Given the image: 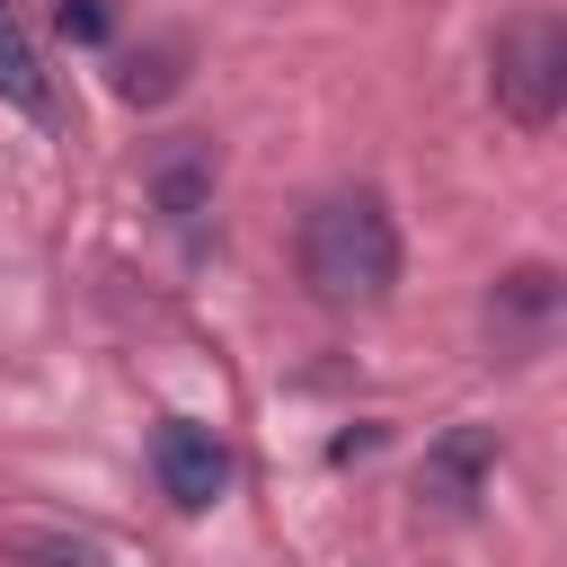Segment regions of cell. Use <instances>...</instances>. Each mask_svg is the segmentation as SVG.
Here are the masks:
<instances>
[{"instance_id":"6da1fadb","label":"cell","mask_w":567,"mask_h":567,"mask_svg":"<svg viewBox=\"0 0 567 567\" xmlns=\"http://www.w3.org/2000/svg\"><path fill=\"white\" fill-rule=\"evenodd\" d=\"M301 284L337 310L381 301L399 284V221L372 186H337L301 213Z\"/></svg>"},{"instance_id":"7a4b0ae2","label":"cell","mask_w":567,"mask_h":567,"mask_svg":"<svg viewBox=\"0 0 567 567\" xmlns=\"http://www.w3.org/2000/svg\"><path fill=\"white\" fill-rule=\"evenodd\" d=\"M496 106L532 133L567 106V27L549 9H523L496 27Z\"/></svg>"},{"instance_id":"3957f363","label":"cell","mask_w":567,"mask_h":567,"mask_svg":"<svg viewBox=\"0 0 567 567\" xmlns=\"http://www.w3.org/2000/svg\"><path fill=\"white\" fill-rule=\"evenodd\" d=\"M487 478H496V434H487V425H452V434H434L425 461H416V496H425L434 514H470V505L487 496Z\"/></svg>"},{"instance_id":"277c9868","label":"cell","mask_w":567,"mask_h":567,"mask_svg":"<svg viewBox=\"0 0 567 567\" xmlns=\"http://www.w3.org/2000/svg\"><path fill=\"white\" fill-rule=\"evenodd\" d=\"M151 470H159V487H168L177 505H213V496L230 487V452L213 443V425H186V416H168V425L151 434Z\"/></svg>"},{"instance_id":"5b68a950","label":"cell","mask_w":567,"mask_h":567,"mask_svg":"<svg viewBox=\"0 0 567 567\" xmlns=\"http://www.w3.org/2000/svg\"><path fill=\"white\" fill-rule=\"evenodd\" d=\"M151 195H159V213H168V230H177L186 248L213 239V151H204V142H168V151L151 159Z\"/></svg>"},{"instance_id":"8992f818","label":"cell","mask_w":567,"mask_h":567,"mask_svg":"<svg viewBox=\"0 0 567 567\" xmlns=\"http://www.w3.org/2000/svg\"><path fill=\"white\" fill-rule=\"evenodd\" d=\"M549 310H558V275H549V266H514V275L496 284V301H487V337H496L505 354H532V346L549 337Z\"/></svg>"},{"instance_id":"52a82bcc","label":"cell","mask_w":567,"mask_h":567,"mask_svg":"<svg viewBox=\"0 0 567 567\" xmlns=\"http://www.w3.org/2000/svg\"><path fill=\"white\" fill-rule=\"evenodd\" d=\"M0 97H9L18 115L53 124V80H44V53H35V35L18 27V9H9V0H0Z\"/></svg>"},{"instance_id":"ba28073f","label":"cell","mask_w":567,"mask_h":567,"mask_svg":"<svg viewBox=\"0 0 567 567\" xmlns=\"http://www.w3.org/2000/svg\"><path fill=\"white\" fill-rule=\"evenodd\" d=\"M53 18L71 44H106V0H53Z\"/></svg>"},{"instance_id":"9c48e42d","label":"cell","mask_w":567,"mask_h":567,"mask_svg":"<svg viewBox=\"0 0 567 567\" xmlns=\"http://www.w3.org/2000/svg\"><path fill=\"white\" fill-rule=\"evenodd\" d=\"M168 80H177V71H168V53H151V62H133V71H124V97H168Z\"/></svg>"}]
</instances>
